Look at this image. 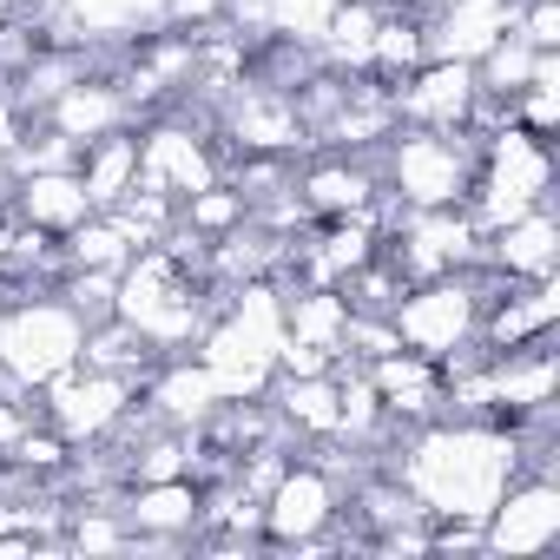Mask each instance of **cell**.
Masks as SVG:
<instances>
[{
    "mask_svg": "<svg viewBox=\"0 0 560 560\" xmlns=\"http://www.w3.org/2000/svg\"><path fill=\"white\" fill-rule=\"evenodd\" d=\"M14 218L34 224V231H47V237H67L73 224L93 218V198H86V185H80L73 165H54V172L14 178Z\"/></svg>",
    "mask_w": 560,
    "mask_h": 560,
    "instance_id": "cell-9",
    "label": "cell"
},
{
    "mask_svg": "<svg viewBox=\"0 0 560 560\" xmlns=\"http://www.w3.org/2000/svg\"><path fill=\"white\" fill-rule=\"evenodd\" d=\"M481 547L508 560H534L560 547V475H514L481 521Z\"/></svg>",
    "mask_w": 560,
    "mask_h": 560,
    "instance_id": "cell-5",
    "label": "cell"
},
{
    "mask_svg": "<svg viewBox=\"0 0 560 560\" xmlns=\"http://www.w3.org/2000/svg\"><path fill=\"white\" fill-rule=\"evenodd\" d=\"M80 343H86V324L54 291H34V298L0 304V370H8L21 389H40L60 370H73L80 363Z\"/></svg>",
    "mask_w": 560,
    "mask_h": 560,
    "instance_id": "cell-2",
    "label": "cell"
},
{
    "mask_svg": "<svg viewBox=\"0 0 560 560\" xmlns=\"http://www.w3.org/2000/svg\"><path fill=\"white\" fill-rule=\"evenodd\" d=\"M553 257H560V224H553V205H534L508 224H494L481 237V264H494L514 284H540L553 277Z\"/></svg>",
    "mask_w": 560,
    "mask_h": 560,
    "instance_id": "cell-7",
    "label": "cell"
},
{
    "mask_svg": "<svg viewBox=\"0 0 560 560\" xmlns=\"http://www.w3.org/2000/svg\"><path fill=\"white\" fill-rule=\"evenodd\" d=\"M80 185H86V198H93V211H113L132 185H139V126H126V132H106V139H93V145H80Z\"/></svg>",
    "mask_w": 560,
    "mask_h": 560,
    "instance_id": "cell-10",
    "label": "cell"
},
{
    "mask_svg": "<svg viewBox=\"0 0 560 560\" xmlns=\"http://www.w3.org/2000/svg\"><path fill=\"white\" fill-rule=\"evenodd\" d=\"M481 80L468 60H422L402 86H396V126H429V132H455L475 106Z\"/></svg>",
    "mask_w": 560,
    "mask_h": 560,
    "instance_id": "cell-6",
    "label": "cell"
},
{
    "mask_svg": "<svg viewBox=\"0 0 560 560\" xmlns=\"http://www.w3.org/2000/svg\"><path fill=\"white\" fill-rule=\"evenodd\" d=\"M337 501H343V481L317 455L298 448L264 494V547H337L330 540Z\"/></svg>",
    "mask_w": 560,
    "mask_h": 560,
    "instance_id": "cell-3",
    "label": "cell"
},
{
    "mask_svg": "<svg viewBox=\"0 0 560 560\" xmlns=\"http://www.w3.org/2000/svg\"><path fill=\"white\" fill-rule=\"evenodd\" d=\"M396 324V343L429 357V363H448L462 343H475V324H481V304L468 291V277L448 270V277H429V284H409L389 311Z\"/></svg>",
    "mask_w": 560,
    "mask_h": 560,
    "instance_id": "cell-4",
    "label": "cell"
},
{
    "mask_svg": "<svg viewBox=\"0 0 560 560\" xmlns=\"http://www.w3.org/2000/svg\"><path fill=\"white\" fill-rule=\"evenodd\" d=\"M475 165H481V139L475 132H429V126H396L376 172H383V191L409 211H442V205H462L475 191Z\"/></svg>",
    "mask_w": 560,
    "mask_h": 560,
    "instance_id": "cell-1",
    "label": "cell"
},
{
    "mask_svg": "<svg viewBox=\"0 0 560 560\" xmlns=\"http://www.w3.org/2000/svg\"><path fill=\"white\" fill-rule=\"evenodd\" d=\"M270 8V34L277 40H298V47H317L330 14H337V0H264Z\"/></svg>",
    "mask_w": 560,
    "mask_h": 560,
    "instance_id": "cell-11",
    "label": "cell"
},
{
    "mask_svg": "<svg viewBox=\"0 0 560 560\" xmlns=\"http://www.w3.org/2000/svg\"><path fill=\"white\" fill-rule=\"evenodd\" d=\"M119 514L132 527V540H191L198 534V514H205V494L191 475H172V481H132L119 494Z\"/></svg>",
    "mask_w": 560,
    "mask_h": 560,
    "instance_id": "cell-8",
    "label": "cell"
}]
</instances>
